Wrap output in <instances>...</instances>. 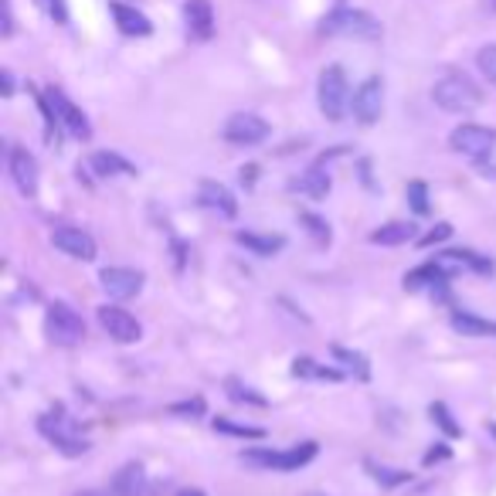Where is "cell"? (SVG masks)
Instances as JSON below:
<instances>
[{"mask_svg":"<svg viewBox=\"0 0 496 496\" xmlns=\"http://www.w3.org/2000/svg\"><path fill=\"white\" fill-rule=\"evenodd\" d=\"M452 150L463 156H473V160H486V156L496 150V129L480 123H463L452 129Z\"/></svg>","mask_w":496,"mask_h":496,"instance_id":"8992f818","label":"cell"},{"mask_svg":"<svg viewBox=\"0 0 496 496\" xmlns=\"http://www.w3.org/2000/svg\"><path fill=\"white\" fill-rule=\"evenodd\" d=\"M449 235H452V225H449V221H438V225H435L432 232H429V235H421V238H419V245H421V248H432V245H438V242H446Z\"/></svg>","mask_w":496,"mask_h":496,"instance_id":"836d02e7","label":"cell"},{"mask_svg":"<svg viewBox=\"0 0 496 496\" xmlns=\"http://www.w3.org/2000/svg\"><path fill=\"white\" fill-rule=\"evenodd\" d=\"M429 415H432V421L442 429V432L449 435V438H456V435H463V429H459V421H452V412L446 408L442 402H435L432 408H429Z\"/></svg>","mask_w":496,"mask_h":496,"instance_id":"4316f807","label":"cell"},{"mask_svg":"<svg viewBox=\"0 0 496 496\" xmlns=\"http://www.w3.org/2000/svg\"><path fill=\"white\" fill-rule=\"evenodd\" d=\"M177 496H204V493H201V490H181Z\"/></svg>","mask_w":496,"mask_h":496,"instance_id":"ab89813d","label":"cell"},{"mask_svg":"<svg viewBox=\"0 0 496 496\" xmlns=\"http://www.w3.org/2000/svg\"><path fill=\"white\" fill-rule=\"evenodd\" d=\"M316 456V442H299L293 449L282 452H242L248 465H262V469H276V473H293L299 465H306Z\"/></svg>","mask_w":496,"mask_h":496,"instance_id":"52a82bcc","label":"cell"},{"mask_svg":"<svg viewBox=\"0 0 496 496\" xmlns=\"http://www.w3.org/2000/svg\"><path fill=\"white\" fill-rule=\"evenodd\" d=\"M452 326L463 337H496V323L480 320V316H469V313H452Z\"/></svg>","mask_w":496,"mask_h":496,"instance_id":"603a6c76","label":"cell"},{"mask_svg":"<svg viewBox=\"0 0 496 496\" xmlns=\"http://www.w3.org/2000/svg\"><path fill=\"white\" fill-rule=\"evenodd\" d=\"M198 198H201V204L208 208V211H217L221 217L238 215V201H235V194L225 184H217V181H201Z\"/></svg>","mask_w":496,"mask_h":496,"instance_id":"2e32d148","label":"cell"},{"mask_svg":"<svg viewBox=\"0 0 496 496\" xmlns=\"http://www.w3.org/2000/svg\"><path fill=\"white\" fill-rule=\"evenodd\" d=\"M350 109H354V116L364 126L377 123V120H381V109H385V85H381V78H374V75L364 78L360 89L354 93Z\"/></svg>","mask_w":496,"mask_h":496,"instance_id":"7c38bea8","label":"cell"},{"mask_svg":"<svg viewBox=\"0 0 496 496\" xmlns=\"http://www.w3.org/2000/svg\"><path fill=\"white\" fill-rule=\"evenodd\" d=\"M45 95H48V102H51V109H55V116H58V123H62L72 137H78V140H89V137H93V126L85 120V112H82L62 89H48Z\"/></svg>","mask_w":496,"mask_h":496,"instance_id":"30bf717a","label":"cell"},{"mask_svg":"<svg viewBox=\"0 0 496 496\" xmlns=\"http://www.w3.org/2000/svg\"><path fill=\"white\" fill-rule=\"evenodd\" d=\"M408 204H412L415 215H429V187L421 184V181L408 184Z\"/></svg>","mask_w":496,"mask_h":496,"instance_id":"f546056e","label":"cell"},{"mask_svg":"<svg viewBox=\"0 0 496 496\" xmlns=\"http://www.w3.org/2000/svg\"><path fill=\"white\" fill-rule=\"evenodd\" d=\"M146 493V473L140 463H126L112 483H109V496H143Z\"/></svg>","mask_w":496,"mask_h":496,"instance_id":"ac0fdd59","label":"cell"},{"mask_svg":"<svg viewBox=\"0 0 496 496\" xmlns=\"http://www.w3.org/2000/svg\"><path fill=\"white\" fill-rule=\"evenodd\" d=\"M320 34L326 38H354V41H377L381 21L357 7H337L320 21Z\"/></svg>","mask_w":496,"mask_h":496,"instance_id":"6da1fadb","label":"cell"},{"mask_svg":"<svg viewBox=\"0 0 496 496\" xmlns=\"http://www.w3.org/2000/svg\"><path fill=\"white\" fill-rule=\"evenodd\" d=\"M476 65H480L483 75L490 78V85H496V45L480 48V55H476Z\"/></svg>","mask_w":496,"mask_h":496,"instance_id":"1f68e13d","label":"cell"},{"mask_svg":"<svg viewBox=\"0 0 496 496\" xmlns=\"http://www.w3.org/2000/svg\"><path fill=\"white\" fill-rule=\"evenodd\" d=\"M432 99H435V106L446 109V112H473V109L483 106L480 85H476L469 75H459V72L438 78L432 85Z\"/></svg>","mask_w":496,"mask_h":496,"instance_id":"7a4b0ae2","label":"cell"},{"mask_svg":"<svg viewBox=\"0 0 496 496\" xmlns=\"http://www.w3.org/2000/svg\"><path fill=\"white\" fill-rule=\"evenodd\" d=\"M316 99H320V112L330 123H341L350 109V85L343 75L341 65H326L320 72V85H316Z\"/></svg>","mask_w":496,"mask_h":496,"instance_id":"3957f363","label":"cell"},{"mask_svg":"<svg viewBox=\"0 0 496 496\" xmlns=\"http://www.w3.org/2000/svg\"><path fill=\"white\" fill-rule=\"evenodd\" d=\"M221 137L235 143V146H255V143H262L269 137V123L262 116H255V112H235V116H228Z\"/></svg>","mask_w":496,"mask_h":496,"instance_id":"ba28073f","label":"cell"},{"mask_svg":"<svg viewBox=\"0 0 496 496\" xmlns=\"http://www.w3.org/2000/svg\"><path fill=\"white\" fill-rule=\"evenodd\" d=\"M368 469H371V476L381 486H402V483H408V473H402V469H385V465H374V463H368Z\"/></svg>","mask_w":496,"mask_h":496,"instance_id":"4dcf8cb0","label":"cell"},{"mask_svg":"<svg viewBox=\"0 0 496 496\" xmlns=\"http://www.w3.org/2000/svg\"><path fill=\"white\" fill-rule=\"evenodd\" d=\"M38 429H41V435H45L48 442H55V449L65 452V456H82V452H89V442L78 435V425L65 415L62 408L51 412V415H41V419H38Z\"/></svg>","mask_w":496,"mask_h":496,"instance_id":"5b68a950","label":"cell"},{"mask_svg":"<svg viewBox=\"0 0 496 496\" xmlns=\"http://www.w3.org/2000/svg\"><path fill=\"white\" fill-rule=\"evenodd\" d=\"M371 242L374 245H404V242H415V225L412 221H388L377 232H371Z\"/></svg>","mask_w":496,"mask_h":496,"instance_id":"d6986e66","label":"cell"},{"mask_svg":"<svg viewBox=\"0 0 496 496\" xmlns=\"http://www.w3.org/2000/svg\"><path fill=\"white\" fill-rule=\"evenodd\" d=\"M296 190H303V194H310V198H326V190H330V173L323 167H310V171H303L299 177L293 181Z\"/></svg>","mask_w":496,"mask_h":496,"instance_id":"ffe728a7","label":"cell"},{"mask_svg":"<svg viewBox=\"0 0 496 496\" xmlns=\"http://www.w3.org/2000/svg\"><path fill=\"white\" fill-rule=\"evenodd\" d=\"M75 496H109V493H102V490H82V493H75Z\"/></svg>","mask_w":496,"mask_h":496,"instance_id":"f35d334b","label":"cell"},{"mask_svg":"<svg viewBox=\"0 0 496 496\" xmlns=\"http://www.w3.org/2000/svg\"><path fill=\"white\" fill-rule=\"evenodd\" d=\"M255 173H259V167H242V184H252Z\"/></svg>","mask_w":496,"mask_h":496,"instance_id":"74e56055","label":"cell"},{"mask_svg":"<svg viewBox=\"0 0 496 496\" xmlns=\"http://www.w3.org/2000/svg\"><path fill=\"white\" fill-rule=\"evenodd\" d=\"M51 245L65 252V255H72L78 262H93L95 259V238L89 232H82L75 225H58L55 232H51Z\"/></svg>","mask_w":496,"mask_h":496,"instance_id":"8fae6325","label":"cell"},{"mask_svg":"<svg viewBox=\"0 0 496 496\" xmlns=\"http://www.w3.org/2000/svg\"><path fill=\"white\" fill-rule=\"evenodd\" d=\"M167 412H171V415H201L204 402H201V398H194V402H184V404H171Z\"/></svg>","mask_w":496,"mask_h":496,"instance_id":"d590c367","label":"cell"},{"mask_svg":"<svg viewBox=\"0 0 496 496\" xmlns=\"http://www.w3.org/2000/svg\"><path fill=\"white\" fill-rule=\"evenodd\" d=\"M225 388H228V398H232V402H248V404H255V408H265L262 394H255V391L245 388V385H242V381H235V377L225 381Z\"/></svg>","mask_w":496,"mask_h":496,"instance_id":"f1b7e54d","label":"cell"},{"mask_svg":"<svg viewBox=\"0 0 496 496\" xmlns=\"http://www.w3.org/2000/svg\"><path fill=\"white\" fill-rule=\"evenodd\" d=\"M89 167H93L99 177H116V173H126V177H129V173H137L133 171V164H126L120 154H106V150L89 156Z\"/></svg>","mask_w":496,"mask_h":496,"instance_id":"7402d4cb","label":"cell"},{"mask_svg":"<svg viewBox=\"0 0 496 496\" xmlns=\"http://www.w3.org/2000/svg\"><path fill=\"white\" fill-rule=\"evenodd\" d=\"M310 496H323V493H310Z\"/></svg>","mask_w":496,"mask_h":496,"instance_id":"60d3db41","label":"cell"},{"mask_svg":"<svg viewBox=\"0 0 496 496\" xmlns=\"http://www.w3.org/2000/svg\"><path fill=\"white\" fill-rule=\"evenodd\" d=\"M45 333L55 347H78L85 341V320L68 303H51L45 313Z\"/></svg>","mask_w":496,"mask_h":496,"instance_id":"277c9868","label":"cell"},{"mask_svg":"<svg viewBox=\"0 0 496 496\" xmlns=\"http://www.w3.org/2000/svg\"><path fill=\"white\" fill-rule=\"evenodd\" d=\"M99 326L106 330L116 343H137L143 337V326L133 313L120 310V306H99Z\"/></svg>","mask_w":496,"mask_h":496,"instance_id":"9c48e42d","label":"cell"},{"mask_svg":"<svg viewBox=\"0 0 496 496\" xmlns=\"http://www.w3.org/2000/svg\"><path fill=\"white\" fill-rule=\"evenodd\" d=\"M109 11H112V21H116V28L129 38H146V34L154 31V24H150V17L140 14L137 7H129V4H120V0H112L109 4Z\"/></svg>","mask_w":496,"mask_h":496,"instance_id":"e0dca14e","label":"cell"},{"mask_svg":"<svg viewBox=\"0 0 496 496\" xmlns=\"http://www.w3.org/2000/svg\"><path fill=\"white\" fill-rule=\"evenodd\" d=\"M299 221H303V225H310V235L316 238V242H320V245H326V242H330V228H326L323 217H316V215H310V211H303V215H299Z\"/></svg>","mask_w":496,"mask_h":496,"instance_id":"d6a6232c","label":"cell"},{"mask_svg":"<svg viewBox=\"0 0 496 496\" xmlns=\"http://www.w3.org/2000/svg\"><path fill=\"white\" fill-rule=\"evenodd\" d=\"M235 242L252 248L255 255H276V252L286 245V238H282V235H252V232H238L235 235Z\"/></svg>","mask_w":496,"mask_h":496,"instance_id":"44dd1931","label":"cell"},{"mask_svg":"<svg viewBox=\"0 0 496 496\" xmlns=\"http://www.w3.org/2000/svg\"><path fill=\"white\" fill-rule=\"evenodd\" d=\"M215 432H225V435H238V438H265V429H255V425H235L228 419H215Z\"/></svg>","mask_w":496,"mask_h":496,"instance_id":"83f0119b","label":"cell"},{"mask_svg":"<svg viewBox=\"0 0 496 496\" xmlns=\"http://www.w3.org/2000/svg\"><path fill=\"white\" fill-rule=\"evenodd\" d=\"M446 269H442V262L435 259V262L421 265V269H415V272H408L404 276V289H421V286H429V282H446Z\"/></svg>","mask_w":496,"mask_h":496,"instance_id":"cb8c5ba5","label":"cell"},{"mask_svg":"<svg viewBox=\"0 0 496 496\" xmlns=\"http://www.w3.org/2000/svg\"><path fill=\"white\" fill-rule=\"evenodd\" d=\"M11 177H14L17 190L24 198H34L38 194V160L24 146H14L11 150Z\"/></svg>","mask_w":496,"mask_h":496,"instance_id":"9a60e30c","label":"cell"},{"mask_svg":"<svg viewBox=\"0 0 496 496\" xmlns=\"http://www.w3.org/2000/svg\"><path fill=\"white\" fill-rule=\"evenodd\" d=\"M184 21H187V34L194 41H208L215 34V7H211V0H187Z\"/></svg>","mask_w":496,"mask_h":496,"instance_id":"5bb4252c","label":"cell"},{"mask_svg":"<svg viewBox=\"0 0 496 496\" xmlns=\"http://www.w3.org/2000/svg\"><path fill=\"white\" fill-rule=\"evenodd\" d=\"M99 282L112 299H129L143 289V272H137V269H102Z\"/></svg>","mask_w":496,"mask_h":496,"instance_id":"4fadbf2b","label":"cell"},{"mask_svg":"<svg viewBox=\"0 0 496 496\" xmlns=\"http://www.w3.org/2000/svg\"><path fill=\"white\" fill-rule=\"evenodd\" d=\"M333 360H341V364H347V368H354L360 381L371 377V368H368V357L364 354H354V350H347V347H333Z\"/></svg>","mask_w":496,"mask_h":496,"instance_id":"484cf974","label":"cell"},{"mask_svg":"<svg viewBox=\"0 0 496 496\" xmlns=\"http://www.w3.org/2000/svg\"><path fill=\"white\" fill-rule=\"evenodd\" d=\"M48 14L55 17V24H68V4L65 0H45Z\"/></svg>","mask_w":496,"mask_h":496,"instance_id":"e575fe53","label":"cell"},{"mask_svg":"<svg viewBox=\"0 0 496 496\" xmlns=\"http://www.w3.org/2000/svg\"><path fill=\"white\" fill-rule=\"evenodd\" d=\"M4 95H14V75H11V72H4Z\"/></svg>","mask_w":496,"mask_h":496,"instance_id":"8d00e7d4","label":"cell"},{"mask_svg":"<svg viewBox=\"0 0 496 496\" xmlns=\"http://www.w3.org/2000/svg\"><path fill=\"white\" fill-rule=\"evenodd\" d=\"M293 374L296 377H320V381H341L343 374L333 371V368H323V364H316L310 357H296L293 360Z\"/></svg>","mask_w":496,"mask_h":496,"instance_id":"d4e9b609","label":"cell"}]
</instances>
